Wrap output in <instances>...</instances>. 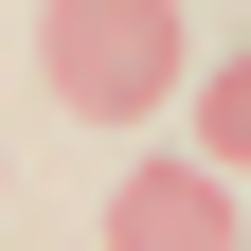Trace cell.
<instances>
[{
  "label": "cell",
  "instance_id": "cell-1",
  "mask_svg": "<svg viewBox=\"0 0 251 251\" xmlns=\"http://www.w3.org/2000/svg\"><path fill=\"white\" fill-rule=\"evenodd\" d=\"M36 72H54V108L144 126L179 72V0H36Z\"/></svg>",
  "mask_w": 251,
  "mask_h": 251
},
{
  "label": "cell",
  "instance_id": "cell-2",
  "mask_svg": "<svg viewBox=\"0 0 251 251\" xmlns=\"http://www.w3.org/2000/svg\"><path fill=\"white\" fill-rule=\"evenodd\" d=\"M233 233H251V215H233L215 162H144V179L108 198V251H233Z\"/></svg>",
  "mask_w": 251,
  "mask_h": 251
},
{
  "label": "cell",
  "instance_id": "cell-3",
  "mask_svg": "<svg viewBox=\"0 0 251 251\" xmlns=\"http://www.w3.org/2000/svg\"><path fill=\"white\" fill-rule=\"evenodd\" d=\"M198 162L251 179V54H215V72H198Z\"/></svg>",
  "mask_w": 251,
  "mask_h": 251
},
{
  "label": "cell",
  "instance_id": "cell-4",
  "mask_svg": "<svg viewBox=\"0 0 251 251\" xmlns=\"http://www.w3.org/2000/svg\"><path fill=\"white\" fill-rule=\"evenodd\" d=\"M233 251H251V233H233Z\"/></svg>",
  "mask_w": 251,
  "mask_h": 251
}]
</instances>
